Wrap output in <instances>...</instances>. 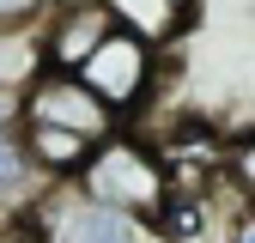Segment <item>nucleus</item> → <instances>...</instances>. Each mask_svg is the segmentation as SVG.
Wrapping results in <instances>:
<instances>
[{"label": "nucleus", "instance_id": "f257e3e1", "mask_svg": "<svg viewBox=\"0 0 255 243\" xmlns=\"http://www.w3.org/2000/svg\"><path fill=\"white\" fill-rule=\"evenodd\" d=\"M79 195L85 201H104L116 213H134V219H152L164 213V195H170V170L164 158L134 140V134H104L98 146L79 158Z\"/></svg>", "mask_w": 255, "mask_h": 243}, {"label": "nucleus", "instance_id": "f03ea898", "mask_svg": "<svg viewBox=\"0 0 255 243\" xmlns=\"http://www.w3.org/2000/svg\"><path fill=\"white\" fill-rule=\"evenodd\" d=\"M73 73H79V85H85L98 104H110L116 116H128V110H140V104L152 98V79H158V49L110 24L104 37L91 43V55L79 61Z\"/></svg>", "mask_w": 255, "mask_h": 243}, {"label": "nucleus", "instance_id": "7ed1b4c3", "mask_svg": "<svg viewBox=\"0 0 255 243\" xmlns=\"http://www.w3.org/2000/svg\"><path fill=\"white\" fill-rule=\"evenodd\" d=\"M18 122H43V128H67L79 140L98 146L104 134H116V110L98 104L91 91L79 85V73H61V67H43L18 91Z\"/></svg>", "mask_w": 255, "mask_h": 243}, {"label": "nucleus", "instance_id": "20e7f679", "mask_svg": "<svg viewBox=\"0 0 255 243\" xmlns=\"http://www.w3.org/2000/svg\"><path fill=\"white\" fill-rule=\"evenodd\" d=\"M49 237L55 243H140V219L104 207V201L67 195V201L55 207V219H49Z\"/></svg>", "mask_w": 255, "mask_h": 243}, {"label": "nucleus", "instance_id": "39448f33", "mask_svg": "<svg viewBox=\"0 0 255 243\" xmlns=\"http://www.w3.org/2000/svg\"><path fill=\"white\" fill-rule=\"evenodd\" d=\"M104 30H110V12L98 6V0H73V6H61V18L43 30V55H49V67L73 73L79 61L91 55V43H98Z\"/></svg>", "mask_w": 255, "mask_h": 243}, {"label": "nucleus", "instance_id": "423d86ee", "mask_svg": "<svg viewBox=\"0 0 255 243\" xmlns=\"http://www.w3.org/2000/svg\"><path fill=\"white\" fill-rule=\"evenodd\" d=\"M30 189H37V164L18 134V98L0 91V201H24Z\"/></svg>", "mask_w": 255, "mask_h": 243}, {"label": "nucleus", "instance_id": "0eeeda50", "mask_svg": "<svg viewBox=\"0 0 255 243\" xmlns=\"http://www.w3.org/2000/svg\"><path fill=\"white\" fill-rule=\"evenodd\" d=\"M98 6L110 12L116 30H128V37H140L152 49H164L176 37V24H182V12L170 6V0H98Z\"/></svg>", "mask_w": 255, "mask_h": 243}, {"label": "nucleus", "instance_id": "6e6552de", "mask_svg": "<svg viewBox=\"0 0 255 243\" xmlns=\"http://www.w3.org/2000/svg\"><path fill=\"white\" fill-rule=\"evenodd\" d=\"M43 67H49V55H43V24L0 30V91H6V98H18Z\"/></svg>", "mask_w": 255, "mask_h": 243}, {"label": "nucleus", "instance_id": "1a4fd4ad", "mask_svg": "<svg viewBox=\"0 0 255 243\" xmlns=\"http://www.w3.org/2000/svg\"><path fill=\"white\" fill-rule=\"evenodd\" d=\"M18 134H24L30 164L49 170V176H73L79 158L91 152V140H79V134H67V128H43V122H18Z\"/></svg>", "mask_w": 255, "mask_h": 243}, {"label": "nucleus", "instance_id": "9d476101", "mask_svg": "<svg viewBox=\"0 0 255 243\" xmlns=\"http://www.w3.org/2000/svg\"><path fill=\"white\" fill-rule=\"evenodd\" d=\"M55 0H0V30H24V24H43V12Z\"/></svg>", "mask_w": 255, "mask_h": 243}, {"label": "nucleus", "instance_id": "9b49d317", "mask_svg": "<svg viewBox=\"0 0 255 243\" xmlns=\"http://www.w3.org/2000/svg\"><path fill=\"white\" fill-rule=\"evenodd\" d=\"M225 170L237 176V189H249V195H255V134H243V140L225 152Z\"/></svg>", "mask_w": 255, "mask_h": 243}, {"label": "nucleus", "instance_id": "f8f14e48", "mask_svg": "<svg viewBox=\"0 0 255 243\" xmlns=\"http://www.w3.org/2000/svg\"><path fill=\"white\" fill-rule=\"evenodd\" d=\"M237 243H255V225H249V231H243V237H237Z\"/></svg>", "mask_w": 255, "mask_h": 243}, {"label": "nucleus", "instance_id": "ddd939ff", "mask_svg": "<svg viewBox=\"0 0 255 243\" xmlns=\"http://www.w3.org/2000/svg\"><path fill=\"white\" fill-rule=\"evenodd\" d=\"M12 243H30V237H24V231H18V237H12Z\"/></svg>", "mask_w": 255, "mask_h": 243}]
</instances>
